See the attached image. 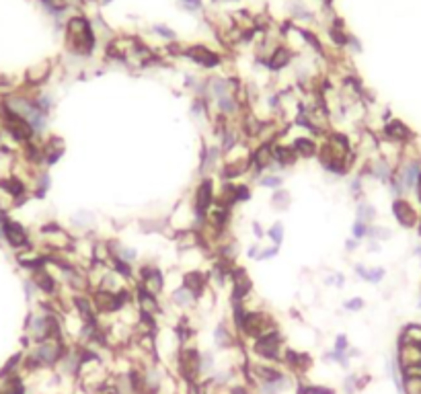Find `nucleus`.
I'll return each mask as SVG.
<instances>
[{
  "instance_id": "32",
  "label": "nucleus",
  "mask_w": 421,
  "mask_h": 394,
  "mask_svg": "<svg viewBox=\"0 0 421 394\" xmlns=\"http://www.w3.org/2000/svg\"><path fill=\"white\" fill-rule=\"evenodd\" d=\"M345 347H347V339H345L343 335H341V337H337V351L341 353V351L345 349Z\"/></svg>"
},
{
  "instance_id": "34",
  "label": "nucleus",
  "mask_w": 421,
  "mask_h": 394,
  "mask_svg": "<svg viewBox=\"0 0 421 394\" xmlns=\"http://www.w3.org/2000/svg\"><path fill=\"white\" fill-rule=\"evenodd\" d=\"M415 189H417V197H419V201H421V175H419V179H417Z\"/></svg>"
},
{
  "instance_id": "8",
  "label": "nucleus",
  "mask_w": 421,
  "mask_h": 394,
  "mask_svg": "<svg viewBox=\"0 0 421 394\" xmlns=\"http://www.w3.org/2000/svg\"><path fill=\"white\" fill-rule=\"evenodd\" d=\"M255 351L265 359H277L279 357V337L275 333L265 335V337H261L259 343L255 345Z\"/></svg>"
},
{
  "instance_id": "19",
  "label": "nucleus",
  "mask_w": 421,
  "mask_h": 394,
  "mask_svg": "<svg viewBox=\"0 0 421 394\" xmlns=\"http://www.w3.org/2000/svg\"><path fill=\"white\" fill-rule=\"evenodd\" d=\"M140 302H142L144 310H150V312H154V310L158 308V306H156V302L152 300V296H150L148 289H140Z\"/></svg>"
},
{
  "instance_id": "26",
  "label": "nucleus",
  "mask_w": 421,
  "mask_h": 394,
  "mask_svg": "<svg viewBox=\"0 0 421 394\" xmlns=\"http://www.w3.org/2000/svg\"><path fill=\"white\" fill-rule=\"evenodd\" d=\"M358 216H360L361 222H366V220H372V218H374V210H372L370 205H360Z\"/></svg>"
},
{
  "instance_id": "22",
  "label": "nucleus",
  "mask_w": 421,
  "mask_h": 394,
  "mask_svg": "<svg viewBox=\"0 0 421 394\" xmlns=\"http://www.w3.org/2000/svg\"><path fill=\"white\" fill-rule=\"evenodd\" d=\"M288 357H290V364L292 366H296L298 369H306V366H308V357L306 355H298V353H288Z\"/></svg>"
},
{
  "instance_id": "7",
  "label": "nucleus",
  "mask_w": 421,
  "mask_h": 394,
  "mask_svg": "<svg viewBox=\"0 0 421 394\" xmlns=\"http://www.w3.org/2000/svg\"><path fill=\"white\" fill-rule=\"evenodd\" d=\"M399 359L403 369L421 366V345L419 343H403L401 341V349H399Z\"/></svg>"
},
{
  "instance_id": "10",
  "label": "nucleus",
  "mask_w": 421,
  "mask_h": 394,
  "mask_svg": "<svg viewBox=\"0 0 421 394\" xmlns=\"http://www.w3.org/2000/svg\"><path fill=\"white\" fill-rule=\"evenodd\" d=\"M210 203H212V183L204 181L200 185V189H197V193H195V207H197V212L204 214L208 207H210Z\"/></svg>"
},
{
  "instance_id": "12",
  "label": "nucleus",
  "mask_w": 421,
  "mask_h": 394,
  "mask_svg": "<svg viewBox=\"0 0 421 394\" xmlns=\"http://www.w3.org/2000/svg\"><path fill=\"white\" fill-rule=\"evenodd\" d=\"M0 187H2L8 195H13V197H19L25 193V185H23L17 177H8V179H2L0 181Z\"/></svg>"
},
{
  "instance_id": "36",
  "label": "nucleus",
  "mask_w": 421,
  "mask_h": 394,
  "mask_svg": "<svg viewBox=\"0 0 421 394\" xmlns=\"http://www.w3.org/2000/svg\"><path fill=\"white\" fill-rule=\"evenodd\" d=\"M232 394H247V392H242V388H235V390H232Z\"/></svg>"
},
{
  "instance_id": "1",
  "label": "nucleus",
  "mask_w": 421,
  "mask_h": 394,
  "mask_svg": "<svg viewBox=\"0 0 421 394\" xmlns=\"http://www.w3.org/2000/svg\"><path fill=\"white\" fill-rule=\"evenodd\" d=\"M2 115H4V125H6V130L13 134L15 140L19 142H27L31 140V136H33V127L21 117V115L13 113L10 109H2Z\"/></svg>"
},
{
  "instance_id": "5",
  "label": "nucleus",
  "mask_w": 421,
  "mask_h": 394,
  "mask_svg": "<svg viewBox=\"0 0 421 394\" xmlns=\"http://www.w3.org/2000/svg\"><path fill=\"white\" fill-rule=\"evenodd\" d=\"M392 212H394V218L401 222V226L405 228H413L417 224V212L413 210V205L405 201V199H396L392 203Z\"/></svg>"
},
{
  "instance_id": "29",
  "label": "nucleus",
  "mask_w": 421,
  "mask_h": 394,
  "mask_svg": "<svg viewBox=\"0 0 421 394\" xmlns=\"http://www.w3.org/2000/svg\"><path fill=\"white\" fill-rule=\"evenodd\" d=\"M366 232H368V228H366V224H364V222H361V220H358V222H356V226H354V234H356L358 238H361V236H364Z\"/></svg>"
},
{
  "instance_id": "25",
  "label": "nucleus",
  "mask_w": 421,
  "mask_h": 394,
  "mask_svg": "<svg viewBox=\"0 0 421 394\" xmlns=\"http://www.w3.org/2000/svg\"><path fill=\"white\" fill-rule=\"evenodd\" d=\"M382 275H384V269H372V271L366 269V273L361 275V277H364V280H368V281H380Z\"/></svg>"
},
{
  "instance_id": "15",
  "label": "nucleus",
  "mask_w": 421,
  "mask_h": 394,
  "mask_svg": "<svg viewBox=\"0 0 421 394\" xmlns=\"http://www.w3.org/2000/svg\"><path fill=\"white\" fill-rule=\"evenodd\" d=\"M275 158L282 162V165H292V162L296 160V150L294 148H288V146H277Z\"/></svg>"
},
{
  "instance_id": "20",
  "label": "nucleus",
  "mask_w": 421,
  "mask_h": 394,
  "mask_svg": "<svg viewBox=\"0 0 421 394\" xmlns=\"http://www.w3.org/2000/svg\"><path fill=\"white\" fill-rule=\"evenodd\" d=\"M76 306H78L80 316H83L85 320H92V310H90V304L87 302L85 298H76Z\"/></svg>"
},
{
  "instance_id": "21",
  "label": "nucleus",
  "mask_w": 421,
  "mask_h": 394,
  "mask_svg": "<svg viewBox=\"0 0 421 394\" xmlns=\"http://www.w3.org/2000/svg\"><path fill=\"white\" fill-rule=\"evenodd\" d=\"M173 300L175 302H177L179 306H187L191 302V294H189V289H177V292H175V296H173Z\"/></svg>"
},
{
  "instance_id": "31",
  "label": "nucleus",
  "mask_w": 421,
  "mask_h": 394,
  "mask_svg": "<svg viewBox=\"0 0 421 394\" xmlns=\"http://www.w3.org/2000/svg\"><path fill=\"white\" fill-rule=\"evenodd\" d=\"M361 306H364V302H361L360 298H354V300H349V302L345 304V308H347V310H360Z\"/></svg>"
},
{
  "instance_id": "3",
  "label": "nucleus",
  "mask_w": 421,
  "mask_h": 394,
  "mask_svg": "<svg viewBox=\"0 0 421 394\" xmlns=\"http://www.w3.org/2000/svg\"><path fill=\"white\" fill-rule=\"evenodd\" d=\"M62 355V345L58 343L56 339H43L37 349L33 353V362L35 364H43V366H52L56 364Z\"/></svg>"
},
{
  "instance_id": "35",
  "label": "nucleus",
  "mask_w": 421,
  "mask_h": 394,
  "mask_svg": "<svg viewBox=\"0 0 421 394\" xmlns=\"http://www.w3.org/2000/svg\"><path fill=\"white\" fill-rule=\"evenodd\" d=\"M255 234H257V236H263V230H261L259 226H257V224H255Z\"/></svg>"
},
{
  "instance_id": "24",
  "label": "nucleus",
  "mask_w": 421,
  "mask_h": 394,
  "mask_svg": "<svg viewBox=\"0 0 421 394\" xmlns=\"http://www.w3.org/2000/svg\"><path fill=\"white\" fill-rule=\"evenodd\" d=\"M288 201H290V197H288V193H286V191H275V195H273V203H275L277 207H286V205H288Z\"/></svg>"
},
{
  "instance_id": "2",
  "label": "nucleus",
  "mask_w": 421,
  "mask_h": 394,
  "mask_svg": "<svg viewBox=\"0 0 421 394\" xmlns=\"http://www.w3.org/2000/svg\"><path fill=\"white\" fill-rule=\"evenodd\" d=\"M242 329H244L247 335L257 337V339H261V337H265V335L273 333L271 322L263 314V312H249V314L242 318Z\"/></svg>"
},
{
  "instance_id": "23",
  "label": "nucleus",
  "mask_w": 421,
  "mask_h": 394,
  "mask_svg": "<svg viewBox=\"0 0 421 394\" xmlns=\"http://www.w3.org/2000/svg\"><path fill=\"white\" fill-rule=\"evenodd\" d=\"M118 253H120V261H125V263H130L136 259V251L134 249H123V247H118Z\"/></svg>"
},
{
  "instance_id": "17",
  "label": "nucleus",
  "mask_w": 421,
  "mask_h": 394,
  "mask_svg": "<svg viewBox=\"0 0 421 394\" xmlns=\"http://www.w3.org/2000/svg\"><path fill=\"white\" fill-rule=\"evenodd\" d=\"M296 150V152H300L302 156H310L314 154V142L312 140H306V138H300V140H296V144L292 146Z\"/></svg>"
},
{
  "instance_id": "16",
  "label": "nucleus",
  "mask_w": 421,
  "mask_h": 394,
  "mask_svg": "<svg viewBox=\"0 0 421 394\" xmlns=\"http://www.w3.org/2000/svg\"><path fill=\"white\" fill-rule=\"evenodd\" d=\"M247 170V160H228V167H226V177H239Z\"/></svg>"
},
{
  "instance_id": "9",
  "label": "nucleus",
  "mask_w": 421,
  "mask_h": 394,
  "mask_svg": "<svg viewBox=\"0 0 421 394\" xmlns=\"http://www.w3.org/2000/svg\"><path fill=\"white\" fill-rule=\"evenodd\" d=\"M384 134H387V138H389V140H392V142H407L409 138H411V130H409V127L405 123H401V121L387 123V127H384Z\"/></svg>"
},
{
  "instance_id": "11",
  "label": "nucleus",
  "mask_w": 421,
  "mask_h": 394,
  "mask_svg": "<svg viewBox=\"0 0 421 394\" xmlns=\"http://www.w3.org/2000/svg\"><path fill=\"white\" fill-rule=\"evenodd\" d=\"M144 273V281H146V289L150 294H158L162 289V275L158 271H150V269H142Z\"/></svg>"
},
{
  "instance_id": "28",
  "label": "nucleus",
  "mask_w": 421,
  "mask_h": 394,
  "mask_svg": "<svg viewBox=\"0 0 421 394\" xmlns=\"http://www.w3.org/2000/svg\"><path fill=\"white\" fill-rule=\"evenodd\" d=\"M216 339H218V345H226V343H230V337L226 335L224 327H218V329H216Z\"/></svg>"
},
{
  "instance_id": "4",
  "label": "nucleus",
  "mask_w": 421,
  "mask_h": 394,
  "mask_svg": "<svg viewBox=\"0 0 421 394\" xmlns=\"http://www.w3.org/2000/svg\"><path fill=\"white\" fill-rule=\"evenodd\" d=\"M2 230H4V238L10 242L13 247H27V232L19 222H13V220H6L2 222Z\"/></svg>"
},
{
  "instance_id": "18",
  "label": "nucleus",
  "mask_w": 421,
  "mask_h": 394,
  "mask_svg": "<svg viewBox=\"0 0 421 394\" xmlns=\"http://www.w3.org/2000/svg\"><path fill=\"white\" fill-rule=\"evenodd\" d=\"M218 105H220V109L224 111V113H235L237 111V103H235V99H232L230 95H222L218 99Z\"/></svg>"
},
{
  "instance_id": "14",
  "label": "nucleus",
  "mask_w": 421,
  "mask_h": 394,
  "mask_svg": "<svg viewBox=\"0 0 421 394\" xmlns=\"http://www.w3.org/2000/svg\"><path fill=\"white\" fill-rule=\"evenodd\" d=\"M191 57H193L195 62H202V64H206V66H216V64H218V57H216L214 54L206 52L204 48H195V50H191Z\"/></svg>"
},
{
  "instance_id": "27",
  "label": "nucleus",
  "mask_w": 421,
  "mask_h": 394,
  "mask_svg": "<svg viewBox=\"0 0 421 394\" xmlns=\"http://www.w3.org/2000/svg\"><path fill=\"white\" fill-rule=\"evenodd\" d=\"M270 234H271L273 242H277V245H279V242H282V238H284V228H282V224H275V226L271 228Z\"/></svg>"
},
{
  "instance_id": "30",
  "label": "nucleus",
  "mask_w": 421,
  "mask_h": 394,
  "mask_svg": "<svg viewBox=\"0 0 421 394\" xmlns=\"http://www.w3.org/2000/svg\"><path fill=\"white\" fill-rule=\"evenodd\" d=\"M261 185L263 187H277V185H282V179L279 177H267V179L261 181Z\"/></svg>"
},
{
  "instance_id": "6",
  "label": "nucleus",
  "mask_w": 421,
  "mask_h": 394,
  "mask_svg": "<svg viewBox=\"0 0 421 394\" xmlns=\"http://www.w3.org/2000/svg\"><path fill=\"white\" fill-rule=\"evenodd\" d=\"M200 362L202 357L197 355L195 349H183L181 351V357H179V366H181V372L185 378H195L197 372H200Z\"/></svg>"
},
{
  "instance_id": "13",
  "label": "nucleus",
  "mask_w": 421,
  "mask_h": 394,
  "mask_svg": "<svg viewBox=\"0 0 421 394\" xmlns=\"http://www.w3.org/2000/svg\"><path fill=\"white\" fill-rule=\"evenodd\" d=\"M33 280H35V283H37L43 292H54V280H52V275L50 273H45L43 269H37L35 271V275H33Z\"/></svg>"
},
{
  "instance_id": "33",
  "label": "nucleus",
  "mask_w": 421,
  "mask_h": 394,
  "mask_svg": "<svg viewBox=\"0 0 421 394\" xmlns=\"http://www.w3.org/2000/svg\"><path fill=\"white\" fill-rule=\"evenodd\" d=\"M275 254V249H267V251H263L261 254H259V259H267V257H273Z\"/></svg>"
}]
</instances>
